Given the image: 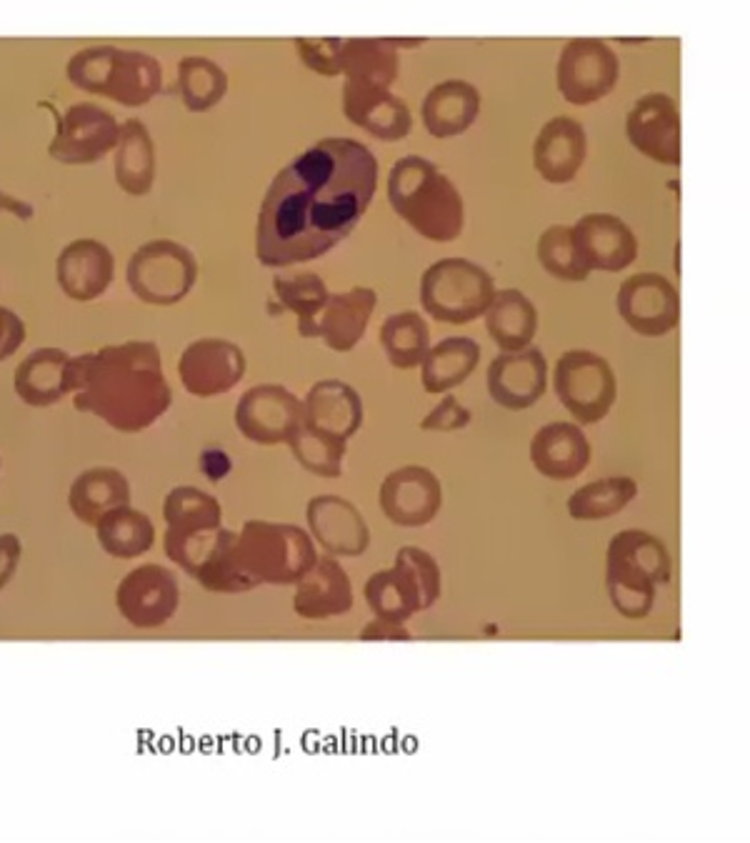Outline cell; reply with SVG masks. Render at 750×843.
I'll list each match as a JSON object with an SVG mask.
<instances>
[{
  "label": "cell",
  "mask_w": 750,
  "mask_h": 843,
  "mask_svg": "<svg viewBox=\"0 0 750 843\" xmlns=\"http://www.w3.org/2000/svg\"><path fill=\"white\" fill-rule=\"evenodd\" d=\"M378 186V158L353 138H323L270 183L255 223L265 268L315 261L355 231Z\"/></svg>",
  "instance_id": "1"
},
{
  "label": "cell",
  "mask_w": 750,
  "mask_h": 843,
  "mask_svg": "<svg viewBox=\"0 0 750 843\" xmlns=\"http://www.w3.org/2000/svg\"><path fill=\"white\" fill-rule=\"evenodd\" d=\"M70 393L78 411L123 433L153 426L173 401L160 351L150 341H125L73 358Z\"/></svg>",
  "instance_id": "2"
},
{
  "label": "cell",
  "mask_w": 750,
  "mask_h": 843,
  "mask_svg": "<svg viewBox=\"0 0 750 843\" xmlns=\"http://www.w3.org/2000/svg\"><path fill=\"white\" fill-rule=\"evenodd\" d=\"M388 203L418 236L450 243L465 228L463 196L433 161L403 156L388 173Z\"/></svg>",
  "instance_id": "3"
},
{
  "label": "cell",
  "mask_w": 750,
  "mask_h": 843,
  "mask_svg": "<svg viewBox=\"0 0 750 843\" xmlns=\"http://www.w3.org/2000/svg\"><path fill=\"white\" fill-rule=\"evenodd\" d=\"M670 581V553L653 533L620 531L605 553V586L620 616L638 621L653 611L655 593Z\"/></svg>",
  "instance_id": "4"
},
{
  "label": "cell",
  "mask_w": 750,
  "mask_h": 843,
  "mask_svg": "<svg viewBox=\"0 0 750 843\" xmlns=\"http://www.w3.org/2000/svg\"><path fill=\"white\" fill-rule=\"evenodd\" d=\"M240 561L260 586H295L318 561L315 541L293 523L245 521L238 531Z\"/></svg>",
  "instance_id": "5"
},
{
  "label": "cell",
  "mask_w": 750,
  "mask_h": 843,
  "mask_svg": "<svg viewBox=\"0 0 750 843\" xmlns=\"http://www.w3.org/2000/svg\"><path fill=\"white\" fill-rule=\"evenodd\" d=\"M443 576L428 551L403 546L395 553L390 568L373 573L365 583V603L373 616L408 623L415 613L428 611L438 603Z\"/></svg>",
  "instance_id": "6"
},
{
  "label": "cell",
  "mask_w": 750,
  "mask_h": 843,
  "mask_svg": "<svg viewBox=\"0 0 750 843\" xmlns=\"http://www.w3.org/2000/svg\"><path fill=\"white\" fill-rule=\"evenodd\" d=\"M70 81L78 88L118 101L120 106H143L160 91V63L145 53L93 48L70 61Z\"/></svg>",
  "instance_id": "7"
},
{
  "label": "cell",
  "mask_w": 750,
  "mask_h": 843,
  "mask_svg": "<svg viewBox=\"0 0 750 843\" xmlns=\"http://www.w3.org/2000/svg\"><path fill=\"white\" fill-rule=\"evenodd\" d=\"M493 296V276L468 258H440L420 276V306L448 326H465L485 316Z\"/></svg>",
  "instance_id": "8"
},
{
  "label": "cell",
  "mask_w": 750,
  "mask_h": 843,
  "mask_svg": "<svg viewBox=\"0 0 750 843\" xmlns=\"http://www.w3.org/2000/svg\"><path fill=\"white\" fill-rule=\"evenodd\" d=\"M128 286L150 306H175L193 291L198 281V261L175 241H148L130 256Z\"/></svg>",
  "instance_id": "9"
},
{
  "label": "cell",
  "mask_w": 750,
  "mask_h": 843,
  "mask_svg": "<svg viewBox=\"0 0 750 843\" xmlns=\"http://www.w3.org/2000/svg\"><path fill=\"white\" fill-rule=\"evenodd\" d=\"M553 388L565 411L580 423H600L618 398V381L603 356L593 351H565L555 363Z\"/></svg>",
  "instance_id": "10"
},
{
  "label": "cell",
  "mask_w": 750,
  "mask_h": 843,
  "mask_svg": "<svg viewBox=\"0 0 750 843\" xmlns=\"http://www.w3.org/2000/svg\"><path fill=\"white\" fill-rule=\"evenodd\" d=\"M235 426L255 446H288L303 426V398L280 383H260L240 396Z\"/></svg>",
  "instance_id": "11"
},
{
  "label": "cell",
  "mask_w": 750,
  "mask_h": 843,
  "mask_svg": "<svg viewBox=\"0 0 750 843\" xmlns=\"http://www.w3.org/2000/svg\"><path fill=\"white\" fill-rule=\"evenodd\" d=\"M620 63L613 48L598 38H575L563 48L555 68L558 91L570 106H590L615 88Z\"/></svg>",
  "instance_id": "12"
},
{
  "label": "cell",
  "mask_w": 750,
  "mask_h": 843,
  "mask_svg": "<svg viewBox=\"0 0 750 843\" xmlns=\"http://www.w3.org/2000/svg\"><path fill=\"white\" fill-rule=\"evenodd\" d=\"M620 318L630 331L645 338H660L680 323V296L660 273H635L625 278L615 296Z\"/></svg>",
  "instance_id": "13"
},
{
  "label": "cell",
  "mask_w": 750,
  "mask_h": 843,
  "mask_svg": "<svg viewBox=\"0 0 750 843\" xmlns=\"http://www.w3.org/2000/svg\"><path fill=\"white\" fill-rule=\"evenodd\" d=\"M180 586L173 571L158 563H143L123 576L115 591L120 616L135 628H160L175 616Z\"/></svg>",
  "instance_id": "14"
},
{
  "label": "cell",
  "mask_w": 750,
  "mask_h": 843,
  "mask_svg": "<svg viewBox=\"0 0 750 843\" xmlns=\"http://www.w3.org/2000/svg\"><path fill=\"white\" fill-rule=\"evenodd\" d=\"M380 511L398 528H423L443 508L440 478L425 466H400L383 478Z\"/></svg>",
  "instance_id": "15"
},
{
  "label": "cell",
  "mask_w": 750,
  "mask_h": 843,
  "mask_svg": "<svg viewBox=\"0 0 750 843\" xmlns=\"http://www.w3.org/2000/svg\"><path fill=\"white\" fill-rule=\"evenodd\" d=\"M245 353L225 338L193 341L178 361V376L185 391L198 398L223 396L245 376Z\"/></svg>",
  "instance_id": "16"
},
{
  "label": "cell",
  "mask_w": 750,
  "mask_h": 843,
  "mask_svg": "<svg viewBox=\"0 0 750 843\" xmlns=\"http://www.w3.org/2000/svg\"><path fill=\"white\" fill-rule=\"evenodd\" d=\"M118 138L120 126L108 111L93 103H78L55 128L50 156L68 166H85L115 151Z\"/></svg>",
  "instance_id": "17"
},
{
  "label": "cell",
  "mask_w": 750,
  "mask_h": 843,
  "mask_svg": "<svg viewBox=\"0 0 750 843\" xmlns=\"http://www.w3.org/2000/svg\"><path fill=\"white\" fill-rule=\"evenodd\" d=\"M308 533L315 546L335 558H358L370 546V528L353 501L335 493L313 496L305 508Z\"/></svg>",
  "instance_id": "18"
},
{
  "label": "cell",
  "mask_w": 750,
  "mask_h": 843,
  "mask_svg": "<svg viewBox=\"0 0 750 843\" xmlns=\"http://www.w3.org/2000/svg\"><path fill=\"white\" fill-rule=\"evenodd\" d=\"M625 136L635 151L660 166H680V113L665 93H648L630 108Z\"/></svg>",
  "instance_id": "19"
},
{
  "label": "cell",
  "mask_w": 750,
  "mask_h": 843,
  "mask_svg": "<svg viewBox=\"0 0 750 843\" xmlns=\"http://www.w3.org/2000/svg\"><path fill=\"white\" fill-rule=\"evenodd\" d=\"M488 393L505 411H525L543 398L548 388V361L540 348L503 351L488 366Z\"/></svg>",
  "instance_id": "20"
},
{
  "label": "cell",
  "mask_w": 750,
  "mask_h": 843,
  "mask_svg": "<svg viewBox=\"0 0 750 843\" xmlns=\"http://www.w3.org/2000/svg\"><path fill=\"white\" fill-rule=\"evenodd\" d=\"M343 113L353 126L378 141H403L413 128V116L403 98L395 96L388 86L375 83L345 81Z\"/></svg>",
  "instance_id": "21"
},
{
  "label": "cell",
  "mask_w": 750,
  "mask_h": 843,
  "mask_svg": "<svg viewBox=\"0 0 750 843\" xmlns=\"http://www.w3.org/2000/svg\"><path fill=\"white\" fill-rule=\"evenodd\" d=\"M573 243L590 271L618 273L638 258V238L613 213H585L570 226Z\"/></svg>",
  "instance_id": "22"
},
{
  "label": "cell",
  "mask_w": 750,
  "mask_h": 843,
  "mask_svg": "<svg viewBox=\"0 0 750 843\" xmlns=\"http://www.w3.org/2000/svg\"><path fill=\"white\" fill-rule=\"evenodd\" d=\"M585 156H588V136L573 118H550L535 136L533 166L545 183L565 186L575 181Z\"/></svg>",
  "instance_id": "23"
},
{
  "label": "cell",
  "mask_w": 750,
  "mask_h": 843,
  "mask_svg": "<svg viewBox=\"0 0 750 843\" xmlns=\"http://www.w3.org/2000/svg\"><path fill=\"white\" fill-rule=\"evenodd\" d=\"M353 608V583L340 561L325 553L315 566L295 583L293 611L305 621H325L343 616Z\"/></svg>",
  "instance_id": "24"
},
{
  "label": "cell",
  "mask_w": 750,
  "mask_h": 843,
  "mask_svg": "<svg viewBox=\"0 0 750 843\" xmlns=\"http://www.w3.org/2000/svg\"><path fill=\"white\" fill-rule=\"evenodd\" d=\"M365 418L363 398L340 378H323L303 398V423L348 443Z\"/></svg>",
  "instance_id": "25"
},
{
  "label": "cell",
  "mask_w": 750,
  "mask_h": 843,
  "mask_svg": "<svg viewBox=\"0 0 750 843\" xmlns=\"http://www.w3.org/2000/svg\"><path fill=\"white\" fill-rule=\"evenodd\" d=\"M530 463L550 481H570L590 463V443L583 428L570 421H555L538 428L530 441Z\"/></svg>",
  "instance_id": "26"
},
{
  "label": "cell",
  "mask_w": 750,
  "mask_h": 843,
  "mask_svg": "<svg viewBox=\"0 0 750 843\" xmlns=\"http://www.w3.org/2000/svg\"><path fill=\"white\" fill-rule=\"evenodd\" d=\"M55 273L65 296L73 301H93L103 296L113 283V253L100 241L80 238L60 251Z\"/></svg>",
  "instance_id": "27"
},
{
  "label": "cell",
  "mask_w": 750,
  "mask_h": 843,
  "mask_svg": "<svg viewBox=\"0 0 750 843\" xmlns=\"http://www.w3.org/2000/svg\"><path fill=\"white\" fill-rule=\"evenodd\" d=\"M378 306V293L368 286L330 293L318 318V338L335 353H348L363 341Z\"/></svg>",
  "instance_id": "28"
},
{
  "label": "cell",
  "mask_w": 750,
  "mask_h": 843,
  "mask_svg": "<svg viewBox=\"0 0 750 843\" xmlns=\"http://www.w3.org/2000/svg\"><path fill=\"white\" fill-rule=\"evenodd\" d=\"M480 113V93L468 81H443L428 91L420 106L425 131L433 138L463 136Z\"/></svg>",
  "instance_id": "29"
},
{
  "label": "cell",
  "mask_w": 750,
  "mask_h": 843,
  "mask_svg": "<svg viewBox=\"0 0 750 843\" xmlns=\"http://www.w3.org/2000/svg\"><path fill=\"white\" fill-rule=\"evenodd\" d=\"M70 363L73 358L60 348L30 353L13 376L15 393L28 406H53L70 393Z\"/></svg>",
  "instance_id": "30"
},
{
  "label": "cell",
  "mask_w": 750,
  "mask_h": 843,
  "mask_svg": "<svg viewBox=\"0 0 750 843\" xmlns=\"http://www.w3.org/2000/svg\"><path fill=\"white\" fill-rule=\"evenodd\" d=\"M480 363V346L468 336H450L430 346L420 363V383L425 393H450L463 386Z\"/></svg>",
  "instance_id": "31"
},
{
  "label": "cell",
  "mask_w": 750,
  "mask_h": 843,
  "mask_svg": "<svg viewBox=\"0 0 750 843\" xmlns=\"http://www.w3.org/2000/svg\"><path fill=\"white\" fill-rule=\"evenodd\" d=\"M485 328L500 351H523L538 333V311L523 291L503 288L485 311Z\"/></svg>",
  "instance_id": "32"
},
{
  "label": "cell",
  "mask_w": 750,
  "mask_h": 843,
  "mask_svg": "<svg viewBox=\"0 0 750 843\" xmlns=\"http://www.w3.org/2000/svg\"><path fill=\"white\" fill-rule=\"evenodd\" d=\"M205 591L213 593H248L258 588L260 583L245 571L243 561H240L238 548V533L228 531V528H218L205 548L203 558L190 573Z\"/></svg>",
  "instance_id": "33"
},
{
  "label": "cell",
  "mask_w": 750,
  "mask_h": 843,
  "mask_svg": "<svg viewBox=\"0 0 750 843\" xmlns=\"http://www.w3.org/2000/svg\"><path fill=\"white\" fill-rule=\"evenodd\" d=\"M70 511L83 523H95L113 508L130 503V483L120 471L108 466L88 468L70 486Z\"/></svg>",
  "instance_id": "34"
},
{
  "label": "cell",
  "mask_w": 750,
  "mask_h": 843,
  "mask_svg": "<svg viewBox=\"0 0 750 843\" xmlns=\"http://www.w3.org/2000/svg\"><path fill=\"white\" fill-rule=\"evenodd\" d=\"M115 181L130 196H145L155 183V146L148 128L140 121H125L120 126L115 146Z\"/></svg>",
  "instance_id": "35"
},
{
  "label": "cell",
  "mask_w": 750,
  "mask_h": 843,
  "mask_svg": "<svg viewBox=\"0 0 750 843\" xmlns=\"http://www.w3.org/2000/svg\"><path fill=\"white\" fill-rule=\"evenodd\" d=\"M103 551L113 558H140L155 543V526L143 511L130 503L113 508L95 523Z\"/></svg>",
  "instance_id": "36"
},
{
  "label": "cell",
  "mask_w": 750,
  "mask_h": 843,
  "mask_svg": "<svg viewBox=\"0 0 750 843\" xmlns=\"http://www.w3.org/2000/svg\"><path fill=\"white\" fill-rule=\"evenodd\" d=\"M273 288L280 306L298 318L300 336L318 338V318L330 298L323 278L310 271L280 273L273 278Z\"/></svg>",
  "instance_id": "37"
},
{
  "label": "cell",
  "mask_w": 750,
  "mask_h": 843,
  "mask_svg": "<svg viewBox=\"0 0 750 843\" xmlns=\"http://www.w3.org/2000/svg\"><path fill=\"white\" fill-rule=\"evenodd\" d=\"M398 53L390 41L355 38L340 43V73L345 81L393 86L398 78Z\"/></svg>",
  "instance_id": "38"
},
{
  "label": "cell",
  "mask_w": 750,
  "mask_h": 843,
  "mask_svg": "<svg viewBox=\"0 0 750 843\" xmlns=\"http://www.w3.org/2000/svg\"><path fill=\"white\" fill-rule=\"evenodd\" d=\"M380 346L393 368H400V371L418 368L425 353L430 351L428 323L415 311L393 313L380 326Z\"/></svg>",
  "instance_id": "39"
},
{
  "label": "cell",
  "mask_w": 750,
  "mask_h": 843,
  "mask_svg": "<svg viewBox=\"0 0 750 843\" xmlns=\"http://www.w3.org/2000/svg\"><path fill=\"white\" fill-rule=\"evenodd\" d=\"M635 496H638V483L633 478H600L570 493L568 513L575 521H603L623 511Z\"/></svg>",
  "instance_id": "40"
},
{
  "label": "cell",
  "mask_w": 750,
  "mask_h": 843,
  "mask_svg": "<svg viewBox=\"0 0 750 843\" xmlns=\"http://www.w3.org/2000/svg\"><path fill=\"white\" fill-rule=\"evenodd\" d=\"M163 518L168 531L175 533L215 531L223 523V508L218 498L200 488L178 486L165 496Z\"/></svg>",
  "instance_id": "41"
},
{
  "label": "cell",
  "mask_w": 750,
  "mask_h": 843,
  "mask_svg": "<svg viewBox=\"0 0 750 843\" xmlns=\"http://www.w3.org/2000/svg\"><path fill=\"white\" fill-rule=\"evenodd\" d=\"M178 91L190 113H205L223 101L228 91V76L218 63L208 58H183L178 68Z\"/></svg>",
  "instance_id": "42"
},
{
  "label": "cell",
  "mask_w": 750,
  "mask_h": 843,
  "mask_svg": "<svg viewBox=\"0 0 750 843\" xmlns=\"http://www.w3.org/2000/svg\"><path fill=\"white\" fill-rule=\"evenodd\" d=\"M290 453L298 461L300 468L320 478H338L343 473V458L348 451V443L330 433L318 431V428L303 426L295 431V436L288 441Z\"/></svg>",
  "instance_id": "43"
},
{
  "label": "cell",
  "mask_w": 750,
  "mask_h": 843,
  "mask_svg": "<svg viewBox=\"0 0 750 843\" xmlns=\"http://www.w3.org/2000/svg\"><path fill=\"white\" fill-rule=\"evenodd\" d=\"M538 261L553 278L565 283H583L590 268L580 258L570 226H548L538 238Z\"/></svg>",
  "instance_id": "44"
},
{
  "label": "cell",
  "mask_w": 750,
  "mask_h": 843,
  "mask_svg": "<svg viewBox=\"0 0 750 843\" xmlns=\"http://www.w3.org/2000/svg\"><path fill=\"white\" fill-rule=\"evenodd\" d=\"M340 38H298V56L310 71L325 78L340 76Z\"/></svg>",
  "instance_id": "45"
},
{
  "label": "cell",
  "mask_w": 750,
  "mask_h": 843,
  "mask_svg": "<svg viewBox=\"0 0 750 843\" xmlns=\"http://www.w3.org/2000/svg\"><path fill=\"white\" fill-rule=\"evenodd\" d=\"M473 421V413L463 406L455 396L445 393L443 401L428 413V416L420 421V428L430 433H450V431H463L465 426H470Z\"/></svg>",
  "instance_id": "46"
},
{
  "label": "cell",
  "mask_w": 750,
  "mask_h": 843,
  "mask_svg": "<svg viewBox=\"0 0 750 843\" xmlns=\"http://www.w3.org/2000/svg\"><path fill=\"white\" fill-rule=\"evenodd\" d=\"M23 341H25L23 321H20L13 311L0 306V361L13 356Z\"/></svg>",
  "instance_id": "47"
},
{
  "label": "cell",
  "mask_w": 750,
  "mask_h": 843,
  "mask_svg": "<svg viewBox=\"0 0 750 843\" xmlns=\"http://www.w3.org/2000/svg\"><path fill=\"white\" fill-rule=\"evenodd\" d=\"M360 641H413V633L405 623L373 616V621L360 631Z\"/></svg>",
  "instance_id": "48"
},
{
  "label": "cell",
  "mask_w": 750,
  "mask_h": 843,
  "mask_svg": "<svg viewBox=\"0 0 750 843\" xmlns=\"http://www.w3.org/2000/svg\"><path fill=\"white\" fill-rule=\"evenodd\" d=\"M20 561V538L13 533H3L0 536V591L8 586L13 573L18 571Z\"/></svg>",
  "instance_id": "49"
}]
</instances>
